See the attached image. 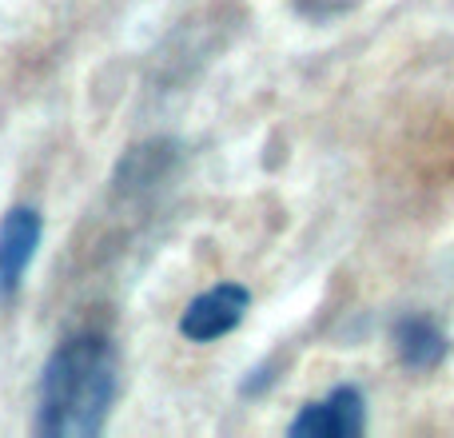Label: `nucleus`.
Returning a JSON list of instances; mask_svg holds the SVG:
<instances>
[{
  "instance_id": "obj_1",
  "label": "nucleus",
  "mask_w": 454,
  "mask_h": 438,
  "mask_svg": "<svg viewBox=\"0 0 454 438\" xmlns=\"http://www.w3.org/2000/svg\"><path fill=\"white\" fill-rule=\"evenodd\" d=\"M120 359L112 339L104 335H68L52 351L40 379V438H96L108 423L116 403Z\"/></svg>"
},
{
  "instance_id": "obj_6",
  "label": "nucleus",
  "mask_w": 454,
  "mask_h": 438,
  "mask_svg": "<svg viewBox=\"0 0 454 438\" xmlns=\"http://www.w3.org/2000/svg\"><path fill=\"white\" fill-rule=\"evenodd\" d=\"M359 0H303L307 12H347V8H355Z\"/></svg>"
},
{
  "instance_id": "obj_3",
  "label": "nucleus",
  "mask_w": 454,
  "mask_h": 438,
  "mask_svg": "<svg viewBox=\"0 0 454 438\" xmlns=\"http://www.w3.org/2000/svg\"><path fill=\"white\" fill-rule=\"evenodd\" d=\"M40 235H44V223H40V212L32 207H12L0 223V295H16L24 271H28L32 255L40 247Z\"/></svg>"
},
{
  "instance_id": "obj_2",
  "label": "nucleus",
  "mask_w": 454,
  "mask_h": 438,
  "mask_svg": "<svg viewBox=\"0 0 454 438\" xmlns=\"http://www.w3.org/2000/svg\"><path fill=\"white\" fill-rule=\"evenodd\" d=\"M251 295L239 283H220V287H207L204 295H196L188 303V311L180 315V335L192 343H212L223 339L227 331H235L247 315Z\"/></svg>"
},
{
  "instance_id": "obj_4",
  "label": "nucleus",
  "mask_w": 454,
  "mask_h": 438,
  "mask_svg": "<svg viewBox=\"0 0 454 438\" xmlns=\"http://www.w3.org/2000/svg\"><path fill=\"white\" fill-rule=\"evenodd\" d=\"M367 426V415H363V395L351 391V387H339L327 399L303 407V415L291 423V434L303 438H351Z\"/></svg>"
},
{
  "instance_id": "obj_5",
  "label": "nucleus",
  "mask_w": 454,
  "mask_h": 438,
  "mask_svg": "<svg viewBox=\"0 0 454 438\" xmlns=\"http://www.w3.org/2000/svg\"><path fill=\"white\" fill-rule=\"evenodd\" d=\"M395 343H399L403 363H407V367H419V371H431L434 363L442 359V351H447L442 331L427 319H403L399 331H395Z\"/></svg>"
}]
</instances>
